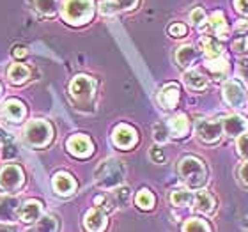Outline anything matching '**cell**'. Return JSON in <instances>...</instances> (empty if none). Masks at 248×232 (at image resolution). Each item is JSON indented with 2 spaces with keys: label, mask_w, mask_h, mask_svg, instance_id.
I'll return each mask as SVG.
<instances>
[{
  "label": "cell",
  "mask_w": 248,
  "mask_h": 232,
  "mask_svg": "<svg viewBox=\"0 0 248 232\" xmlns=\"http://www.w3.org/2000/svg\"><path fill=\"white\" fill-rule=\"evenodd\" d=\"M124 165L119 160H105L101 165L96 169L94 177L99 188L103 190H115L117 186L123 185L124 181Z\"/></svg>",
  "instance_id": "1"
},
{
  "label": "cell",
  "mask_w": 248,
  "mask_h": 232,
  "mask_svg": "<svg viewBox=\"0 0 248 232\" xmlns=\"http://www.w3.org/2000/svg\"><path fill=\"white\" fill-rule=\"evenodd\" d=\"M94 15L93 0H66L62 5V18L69 25H83Z\"/></svg>",
  "instance_id": "2"
},
{
  "label": "cell",
  "mask_w": 248,
  "mask_h": 232,
  "mask_svg": "<svg viewBox=\"0 0 248 232\" xmlns=\"http://www.w3.org/2000/svg\"><path fill=\"white\" fill-rule=\"evenodd\" d=\"M179 175L190 188H199L206 183V167L195 156H185L179 161Z\"/></svg>",
  "instance_id": "3"
},
{
  "label": "cell",
  "mask_w": 248,
  "mask_h": 232,
  "mask_svg": "<svg viewBox=\"0 0 248 232\" xmlns=\"http://www.w3.org/2000/svg\"><path fill=\"white\" fill-rule=\"evenodd\" d=\"M53 137V129L46 121H32L23 129V139L32 147H46Z\"/></svg>",
  "instance_id": "4"
},
{
  "label": "cell",
  "mask_w": 248,
  "mask_h": 232,
  "mask_svg": "<svg viewBox=\"0 0 248 232\" xmlns=\"http://www.w3.org/2000/svg\"><path fill=\"white\" fill-rule=\"evenodd\" d=\"M94 89H96V82L87 75H78L73 78L71 85H69V93L78 103H85L89 99H93Z\"/></svg>",
  "instance_id": "5"
},
{
  "label": "cell",
  "mask_w": 248,
  "mask_h": 232,
  "mask_svg": "<svg viewBox=\"0 0 248 232\" xmlns=\"http://www.w3.org/2000/svg\"><path fill=\"white\" fill-rule=\"evenodd\" d=\"M23 179H25V175L18 165H5L0 170V188L4 191L13 193V191L20 190Z\"/></svg>",
  "instance_id": "6"
},
{
  "label": "cell",
  "mask_w": 248,
  "mask_h": 232,
  "mask_svg": "<svg viewBox=\"0 0 248 232\" xmlns=\"http://www.w3.org/2000/svg\"><path fill=\"white\" fill-rule=\"evenodd\" d=\"M222 123L220 121H211V119H204L197 123V135L202 142L206 144H215L222 137Z\"/></svg>",
  "instance_id": "7"
},
{
  "label": "cell",
  "mask_w": 248,
  "mask_h": 232,
  "mask_svg": "<svg viewBox=\"0 0 248 232\" xmlns=\"http://www.w3.org/2000/svg\"><path fill=\"white\" fill-rule=\"evenodd\" d=\"M223 99L234 108H243L245 99H247L245 87L238 80H227L223 83Z\"/></svg>",
  "instance_id": "8"
},
{
  "label": "cell",
  "mask_w": 248,
  "mask_h": 232,
  "mask_svg": "<svg viewBox=\"0 0 248 232\" xmlns=\"http://www.w3.org/2000/svg\"><path fill=\"white\" fill-rule=\"evenodd\" d=\"M66 147L77 158H87V156L93 155L94 151L93 142H91L87 135H73L71 139L66 142Z\"/></svg>",
  "instance_id": "9"
},
{
  "label": "cell",
  "mask_w": 248,
  "mask_h": 232,
  "mask_svg": "<svg viewBox=\"0 0 248 232\" xmlns=\"http://www.w3.org/2000/svg\"><path fill=\"white\" fill-rule=\"evenodd\" d=\"M112 140H114V144L117 145L119 149H129V147H133V145L137 144L139 135H137L135 128H131L128 124H119V126H115Z\"/></svg>",
  "instance_id": "10"
},
{
  "label": "cell",
  "mask_w": 248,
  "mask_h": 232,
  "mask_svg": "<svg viewBox=\"0 0 248 232\" xmlns=\"http://www.w3.org/2000/svg\"><path fill=\"white\" fill-rule=\"evenodd\" d=\"M222 128H223V131L227 135H231V137H241V135H245V131H247L248 123L243 115L232 114L223 119Z\"/></svg>",
  "instance_id": "11"
},
{
  "label": "cell",
  "mask_w": 248,
  "mask_h": 232,
  "mask_svg": "<svg viewBox=\"0 0 248 232\" xmlns=\"http://www.w3.org/2000/svg\"><path fill=\"white\" fill-rule=\"evenodd\" d=\"M139 0H103L99 4V13L101 15H115L121 11H131L137 7Z\"/></svg>",
  "instance_id": "12"
},
{
  "label": "cell",
  "mask_w": 248,
  "mask_h": 232,
  "mask_svg": "<svg viewBox=\"0 0 248 232\" xmlns=\"http://www.w3.org/2000/svg\"><path fill=\"white\" fill-rule=\"evenodd\" d=\"M83 225L89 232H103L107 227V217L105 213L98 207H94L85 215V220H83Z\"/></svg>",
  "instance_id": "13"
},
{
  "label": "cell",
  "mask_w": 248,
  "mask_h": 232,
  "mask_svg": "<svg viewBox=\"0 0 248 232\" xmlns=\"http://www.w3.org/2000/svg\"><path fill=\"white\" fill-rule=\"evenodd\" d=\"M53 190L62 197L71 195V193H75V190H77V181L73 179L69 174H66V172H59V174L53 177Z\"/></svg>",
  "instance_id": "14"
},
{
  "label": "cell",
  "mask_w": 248,
  "mask_h": 232,
  "mask_svg": "<svg viewBox=\"0 0 248 232\" xmlns=\"http://www.w3.org/2000/svg\"><path fill=\"white\" fill-rule=\"evenodd\" d=\"M18 215H20V220L23 223H34L39 220L41 217V204L36 201H29L25 202L23 206L18 209Z\"/></svg>",
  "instance_id": "15"
},
{
  "label": "cell",
  "mask_w": 248,
  "mask_h": 232,
  "mask_svg": "<svg viewBox=\"0 0 248 232\" xmlns=\"http://www.w3.org/2000/svg\"><path fill=\"white\" fill-rule=\"evenodd\" d=\"M158 101L163 108H174L177 103H179V87H177L176 83H170V85H167V87L161 89L160 96H158Z\"/></svg>",
  "instance_id": "16"
},
{
  "label": "cell",
  "mask_w": 248,
  "mask_h": 232,
  "mask_svg": "<svg viewBox=\"0 0 248 232\" xmlns=\"http://www.w3.org/2000/svg\"><path fill=\"white\" fill-rule=\"evenodd\" d=\"M16 155H18V147L15 144V139L4 128H0V156L4 160H11Z\"/></svg>",
  "instance_id": "17"
},
{
  "label": "cell",
  "mask_w": 248,
  "mask_h": 232,
  "mask_svg": "<svg viewBox=\"0 0 248 232\" xmlns=\"http://www.w3.org/2000/svg\"><path fill=\"white\" fill-rule=\"evenodd\" d=\"M207 27H209V31H211L215 36L222 37V39L229 37V25H227V21H225V18H223V15L220 13V11H218V13H213V15L209 16Z\"/></svg>",
  "instance_id": "18"
},
{
  "label": "cell",
  "mask_w": 248,
  "mask_h": 232,
  "mask_svg": "<svg viewBox=\"0 0 248 232\" xmlns=\"http://www.w3.org/2000/svg\"><path fill=\"white\" fill-rule=\"evenodd\" d=\"M4 115L13 123H20L25 117V105L18 99H9L4 105Z\"/></svg>",
  "instance_id": "19"
},
{
  "label": "cell",
  "mask_w": 248,
  "mask_h": 232,
  "mask_svg": "<svg viewBox=\"0 0 248 232\" xmlns=\"http://www.w3.org/2000/svg\"><path fill=\"white\" fill-rule=\"evenodd\" d=\"M167 128H169L172 137H185V135L188 133L190 123H188V117H186V115L179 114V115H176V117L169 119Z\"/></svg>",
  "instance_id": "20"
},
{
  "label": "cell",
  "mask_w": 248,
  "mask_h": 232,
  "mask_svg": "<svg viewBox=\"0 0 248 232\" xmlns=\"http://www.w3.org/2000/svg\"><path fill=\"white\" fill-rule=\"evenodd\" d=\"M197 59V50L191 45H183V46L177 48L176 52V62L181 67H188L191 66Z\"/></svg>",
  "instance_id": "21"
},
{
  "label": "cell",
  "mask_w": 248,
  "mask_h": 232,
  "mask_svg": "<svg viewBox=\"0 0 248 232\" xmlns=\"http://www.w3.org/2000/svg\"><path fill=\"white\" fill-rule=\"evenodd\" d=\"M16 211H18V201L16 199H11V197L0 199V222L13 220Z\"/></svg>",
  "instance_id": "22"
},
{
  "label": "cell",
  "mask_w": 248,
  "mask_h": 232,
  "mask_svg": "<svg viewBox=\"0 0 248 232\" xmlns=\"http://www.w3.org/2000/svg\"><path fill=\"white\" fill-rule=\"evenodd\" d=\"M193 204H195L197 211L204 213V215H209L215 209V199L207 191H199L197 195H193Z\"/></svg>",
  "instance_id": "23"
},
{
  "label": "cell",
  "mask_w": 248,
  "mask_h": 232,
  "mask_svg": "<svg viewBox=\"0 0 248 232\" xmlns=\"http://www.w3.org/2000/svg\"><path fill=\"white\" fill-rule=\"evenodd\" d=\"M201 48L202 52H204V55H206L207 59H218L222 57V45L217 41V39H213V37H202L201 39Z\"/></svg>",
  "instance_id": "24"
},
{
  "label": "cell",
  "mask_w": 248,
  "mask_h": 232,
  "mask_svg": "<svg viewBox=\"0 0 248 232\" xmlns=\"http://www.w3.org/2000/svg\"><path fill=\"white\" fill-rule=\"evenodd\" d=\"M185 83L191 91H202V89L207 87V78L202 75V73L195 71V69H191V71H186L185 73Z\"/></svg>",
  "instance_id": "25"
},
{
  "label": "cell",
  "mask_w": 248,
  "mask_h": 232,
  "mask_svg": "<svg viewBox=\"0 0 248 232\" xmlns=\"http://www.w3.org/2000/svg\"><path fill=\"white\" fill-rule=\"evenodd\" d=\"M29 67L23 66V64H13L9 67V71H7V78H9L11 83H16V85H20L23 83L29 78Z\"/></svg>",
  "instance_id": "26"
},
{
  "label": "cell",
  "mask_w": 248,
  "mask_h": 232,
  "mask_svg": "<svg viewBox=\"0 0 248 232\" xmlns=\"http://www.w3.org/2000/svg\"><path fill=\"white\" fill-rule=\"evenodd\" d=\"M34 5H36L37 13L43 16H46V18L55 16L59 11V0H36Z\"/></svg>",
  "instance_id": "27"
},
{
  "label": "cell",
  "mask_w": 248,
  "mask_h": 232,
  "mask_svg": "<svg viewBox=\"0 0 248 232\" xmlns=\"http://www.w3.org/2000/svg\"><path fill=\"white\" fill-rule=\"evenodd\" d=\"M59 231V220L55 217H45L37 222L36 227H32L29 232H57Z\"/></svg>",
  "instance_id": "28"
},
{
  "label": "cell",
  "mask_w": 248,
  "mask_h": 232,
  "mask_svg": "<svg viewBox=\"0 0 248 232\" xmlns=\"http://www.w3.org/2000/svg\"><path fill=\"white\" fill-rule=\"evenodd\" d=\"M170 202L174 204V206H177V207L190 206L191 202H193V193H191V191H188V190H176V191H172Z\"/></svg>",
  "instance_id": "29"
},
{
  "label": "cell",
  "mask_w": 248,
  "mask_h": 232,
  "mask_svg": "<svg viewBox=\"0 0 248 232\" xmlns=\"http://www.w3.org/2000/svg\"><path fill=\"white\" fill-rule=\"evenodd\" d=\"M135 204L140 207V209H145V211H149V209H153V206H155V195L151 193L149 190H140L139 193H137V197H135Z\"/></svg>",
  "instance_id": "30"
},
{
  "label": "cell",
  "mask_w": 248,
  "mask_h": 232,
  "mask_svg": "<svg viewBox=\"0 0 248 232\" xmlns=\"http://www.w3.org/2000/svg\"><path fill=\"white\" fill-rule=\"evenodd\" d=\"M183 232H211L209 225H207L204 220H199V218H191L185 223Z\"/></svg>",
  "instance_id": "31"
},
{
  "label": "cell",
  "mask_w": 248,
  "mask_h": 232,
  "mask_svg": "<svg viewBox=\"0 0 248 232\" xmlns=\"http://www.w3.org/2000/svg\"><path fill=\"white\" fill-rule=\"evenodd\" d=\"M206 66L209 71L217 73V75H223V73H227L229 69V64L227 61L223 57H218V59H209V61L206 62Z\"/></svg>",
  "instance_id": "32"
},
{
  "label": "cell",
  "mask_w": 248,
  "mask_h": 232,
  "mask_svg": "<svg viewBox=\"0 0 248 232\" xmlns=\"http://www.w3.org/2000/svg\"><path fill=\"white\" fill-rule=\"evenodd\" d=\"M169 135H170V131H169V128H167V123L155 124V128H153V137H155V140L158 142V144H165L167 140H169Z\"/></svg>",
  "instance_id": "33"
},
{
  "label": "cell",
  "mask_w": 248,
  "mask_h": 232,
  "mask_svg": "<svg viewBox=\"0 0 248 232\" xmlns=\"http://www.w3.org/2000/svg\"><path fill=\"white\" fill-rule=\"evenodd\" d=\"M236 147H238V153L241 158H248V135L247 133L239 137Z\"/></svg>",
  "instance_id": "34"
},
{
  "label": "cell",
  "mask_w": 248,
  "mask_h": 232,
  "mask_svg": "<svg viewBox=\"0 0 248 232\" xmlns=\"http://www.w3.org/2000/svg\"><path fill=\"white\" fill-rule=\"evenodd\" d=\"M206 20V15H204V11H202V7H195V9L190 13V21L193 23V25H201L202 21Z\"/></svg>",
  "instance_id": "35"
},
{
  "label": "cell",
  "mask_w": 248,
  "mask_h": 232,
  "mask_svg": "<svg viewBox=\"0 0 248 232\" xmlns=\"http://www.w3.org/2000/svg\"><path fill=\"white\" fill-rule=\"evenodd\" d=\"M149 156H151V160L155 161V163H163V161H165L163 149H161V147H158V145H153V147H151Z\"/></svg>",
  "instance_id": "36"
},
{
  "label": "cell",
  "mask_w": 248,
  "mask_h": 232,
  "mask_svg": "<svg viewBox=\"0 0 248 232\" xmlns=\"http://www.w3.org/2000/svg\"><path fill=\"white\" fill-rule=\"evenodd\" d=\"M128 197H129L128 188H121V190L114 191V199H115V202H117L119 206H124V204L128 202Z\"/></svg>",
  "instance_id": "37"
},
{
  "label": "cell",
  "mask_w": 248,
  "mask_h": 232,
  "mask_svg": "<svg viewBox=\"0 0 248 232\" xmlns=\"http://www.w3.org/2000/svg\"><path fill=\"white\" fill-rule=\"evenodd\" d=\"M169 32H170L172 37H183L186 34V27L183 23H174V25H170Z\"/></svg>",
  "instance_id": "38"
},
{
  "label": "cell",
  "mask_w": 248,
  "mask_h": 232,
  "mask_svg": "<svg viewBox=\"0 0 248 232\" xmlns=\"http://www.w3.org/2000/svg\"><path fill=\"white\" fill-rule=\"evenodd\" d=\"M234 7L238 9V13L248 16V0H234Z\"/></svg>",
  "instance_id": "39"
},
{
  "label": "cell",
  "mask_w": 248,
  "mask_h": 232,
  "mask_svg": "<svg viewBox=\"0 0 248 232\" xmlns=\"http://www.w3.org/2000/svg\"><path fill=\"white\" fill-rule=\"evenodd\" d=\"M248 41L245 39V37H241V39H238V41L232 43V48L236 50V52H245V48H247Z\"/></svg>",
  "instance_id": "40"
},
{
  "label": "cell",
  "mask_w": 248,
  "mask_h": 232,
  "mask_svg": "<svg viewBox=\"0 0 248 232\" xmlns=\"http://www.w3.org/2000/svg\"><path fill=\"white\" fill-rule=\"evenodd\" d=\"M239 75L248 82V61H241L239 62Z\"/></svg>",
  "instance_id": "41"
},
{
  "label": "cell",
  "mask_w": 248,
  "mask_h": 232,
  "mask_svg": "<svg viewBox=\"0 0 248 232\" xmlns=\"http://www.w3.org/2000/svg\"><path fill=\"white\" fill-rule=\"evenodd\" d=\"M239 177H241V181L248 186V161L241 167V169H239Z\"/></svg>",
  "instance_id": "42"
},
{
  "label": "cell",
  "mask_w": 248,
  "mask_h": 232,
  "mask_svg": "<svg viewBox=\"0 0 248 232\" xmlns=\"http://www.w3.org/2000/svg\"><path fill=\"white\" fill-rule=\"evenodd\" d=\"M15 57H18V59H21V57H25L27 55V50L23 46H18V48H15Z\"/></svg>",
  "instance_id": "43"
},
{
  "label": "cell",
  "mask_w": 248,
  "mask_h": 232,
  "mask_svg": "<svg viewBox=\"0 0 248 232\" xmlns=\"http://www.w3.org/2000/svg\"><path fill=\"white\" fill-rule=\"evenodd\" d=\"M0 232H15V229L11 227V225H7V223L0 222Z\"/></svg>",
  "instance_id": "44"
},
{
  "label": "cell",
  "mask_w": 248,
  "mask_h": 232,
  "mask_svg": "<svg viewBox=\"0 0 248 232\" xmlns=\"http://www.w3.org/2000/svg\"><path fill=\"white\" fill-rule=\"evenodd\" d=\"M0 94H2V85H0Z\"/></svg>",
  "instance_id": "45"
},
{
  "label": "cell",
  "mask_w": 248,
  "mask_h": 232,
  "mask_svg": "<svg viewBox=\"0 0 248 232\" xmlns=\"http://www.w3.org/2000/svg\"><path fill=\"white\" fill-rule=\"evenodd\" d=\"M247 50H248V45H247Z\"/></svg>",
  "instance_id": "46"
}]
</instances>
